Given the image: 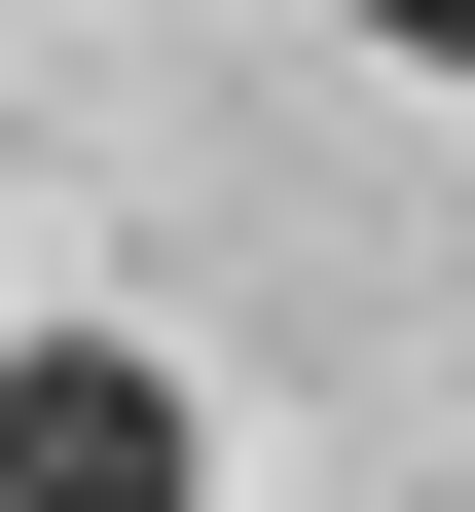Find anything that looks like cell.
I'll return each instance as SVG.
<instances>
[{"label":"cell","instance_id":"7a4b0ae2","mask_svg":"<svg viewBox=\"0 0 475 512\" xmlns=\"http://www.w3.org/2000/svg\"><path fill=\"white\" fill-rule=\"evenodd\" d=\"M329 37H402V74H475V0H329Z\"/></svg>","mask_w":475,"mask_h":512},{"label":"cell","instance_id":"6da1fadb","mask_svg":"<svg viewBox=\"0 0 475 512\" xmlns=\"http://www.w3.org/2000/svg\"><path fill=\"white\" fill-rule=\"evenodd\" d=\"M0 512H220V403L147 330H0Z\"/></svg>","mask_w":475,"mask_h":512}]
</instances>
